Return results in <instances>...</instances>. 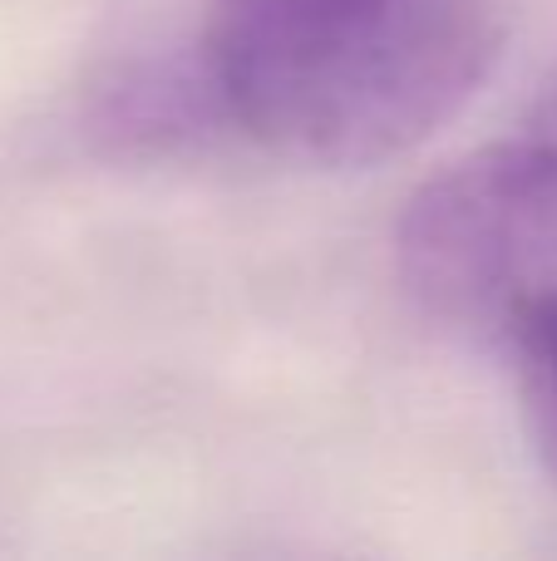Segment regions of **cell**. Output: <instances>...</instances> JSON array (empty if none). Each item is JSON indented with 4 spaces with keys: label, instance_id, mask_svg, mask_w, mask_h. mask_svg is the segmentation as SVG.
Masks as SVG:
<instances>
[{
    "label": "cell",
    "instance_id": "cell-1",
    "mask_svg": "<svg viewBox=\"0 0 557 561\" xmlns=\"http://www.w3.org/2000/svg\"><path fill=\"white\" fill-rule=\"evenodd\" d=\"M499 45L489 0H266L213 5L203 65L223 124L266 153L375 168L450 124Z\"/></svg>",
    "mask_w": 557,
    "mask_h": 561
},
{
    "label": "cell",
    "instance_id": "cell-2",
    "mask_svg": "<svg viewBox=\"0 0 557 561\" xmlns=\"http://www.w3.org/2000/svg\"><path fill=\"white\" fill-rule=\"evenodd\" d=\"M395 262L430 316L513 345L557 306V138L484 148L405 203Z\"/></svg>",
    "mask_w": 557,
    "mask_h": 561
},
{
    "label": "cell",
    "instance_id": "cell-3",
    "mask_svg": "<svg viewBox=\"0 0 557 561\" xmlns=\"http://www.w3.org/2000/svg\"><path fill=\"white\" fill-rule=\"evenodd\" d=\"M513 355L523 369V409H528L533 448L557 483V306L513 335Z\"/></svg>",
    "mask_w": 557,
    "mask_h": 561
},
{
    "label": "cell",
    "instance_id": "cell-4",
    "mask_svg": "<svg viewBox=\"0 0 557 561\" xmlns=\"http://www.w3.org/2000/svg\"><path fill=\"white\" fill-rule=\"evenodd\" d=\"M533 134L557 138V79L543 89V104H538V114H533Z\"/></svg>",
    "mask_w": 557,
    "mask_h": 561
},
{
    "label": "cell",
    "instance_id": "cell-5",
    "mask_svg": "<svg viewBox=\"0 0 557 561\" xmlns=\"http://www.w3.org/2000/svg\"><path fill=\"white\" fill-rule=\"evenodd\" d=\"M213 5H266V0H213Z\"/></svg>",
    "mask_w": 557,
    "mask_h": 561
}]
</instances>
